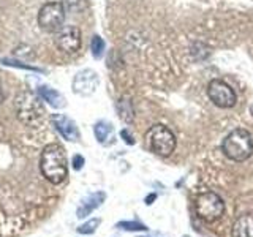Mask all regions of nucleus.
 <instances>
[{
  "label": "nucleus",
  "instance_id": "nucleus-9",
  "mask_svg": "<svg viewBox=\"0 0 253 237\" xmlns=\"http://www.w3.org/2000/svg\"><path fill=\"white\" fill-rule=\"evenodd\" d=\"M100 79L93 70H83L73 79V92L83 97H89L98 89Z\"/></svg>",
  "mask_w": 253,
  "mask_h": 237
},
{
  "label": "nucleus",
  "instance_id": "nucleus-17",
  "mask_svg": "<svg viewBox=\"0 0 253 237\" xmlns=\"http://www.w3.org/2000/svg\"><path fill=\"white\" fill-rule=\"evenodd\" d=\"M100 226V218H92L89 221H85L84 225H81L78 228L79 234H92L97 231V228Z\"/></svg>",
  "mask_w": 253,
  "mask_h": 237
},
{
  "label": "nucleus",
  "instance_id": "nucleus-13",
  "mask_svg": "<svg viewBox=\"0 0 253 237\" xmlns=\"http://www.w3.org/2000/svg\"><path fill=\"white\" fill-rule=\"evenodd\" d=\"M234 237H253V213L242 215L236 220L233 226Z\"/></svg>",
  "mask_w": 253,
  "mask_h": 237
},
{
  "label": "nucleus",
  "instance_id": "nucleus-4",
  "mask_svg": "<svg viewBox=\"0 0 253 237\" xmlns=\"http://www.w3.org/2000/svg\"><path fill=\"white\" fill-rule=\"evenodd\" d=\"M195 212L206 223H213V221H217L223 215L225 202L217 193L206 192L195 199Z\"/></svg>",
  "mask_w": 253,
  "mask_h": 237
},
{
  "label": "nucleus",
  "instance_id": "nucleus-19",
  "mask_svg": "<svg viewBox=\"0 0 253 237\" xmlns=\"http://www.w3.org/2000/svg\"><path fill=\"white\" fill-rule=\"evenodd\" d=\"M83 166H84V157L75 155V158H73V168L76 171H79V169H83Z\"/></svg>",
  "mask_w": 253,
  "mask_h": 237
},
{
  "label": "nucleus",
  "instance_id": "nucleus-14",
  "mask_svg": "<svg viewBox=\"0 0 253 237\" xmlns=\"http://www.w3.org/2000/svg\"><path fill=\"white\" fill-rule=\"evenodd\" d=\"M38 95L54 108H63V106H65V98H63V95L60 92H57V90L49 89V87H46V85L38 87Z\"/></svg>",
  "mask_w": 253,
  "mask_h": 237
},
{
  "label": "nucleus",
  "instance_id": "nucleus-2",
  "mask_svg": "<svg viewBox=\"0 0 253 237\" xmlns=\"http://www.w3.org/2000/svg\"><path fill=\"white\" fill-rule=\"evenodd\" d=\"M223 152L234 161H244L253 154L252 134L244 128H236L228 134L223 141Z\"/></svg>",
  "mask_w": 253,
  "mask_h": 237
},
{
  "label": "nucleus",
  "instance_id": "nucleus-1",
  "mask_svg": "<svg viewBox=\"0 0 253 237\" xmlns=\"http://www.w3.org/2000/svg\"><path fill=\"white\" fill-rule=\"evenodd\" d=\"M40 169L43 177L54 185L62 184L68 176L67 155L60 144H47L40 158Z\"/></svg>",
  "mask_w": 253,
  "mask_h": 237
},
{
  "label": "nucleus",
  "instance_id": "nucleus-8",
  "mask_svg": "<svg viewBox=\"0 0 253 237\" xmlns=\"http://www.w3.org/2000/svg\"><path fill=\"white\" fill-rule=\"evenodd\" d=\"M55 44L63 52L75 54L81 47V32L75 26L62 29L57 34V37H55Z\"/></svg>",
  "mask_w": 253,
  "mask_h": 237
},
{
  "label": "nucleus",
  "instance_id": "nucleus-12",
  "mask_svg": "<svg viewBox=\"0 0 253 237\" xmlns=\"http://www.w3.org/2000/svg\"><path fill=\"white\" fill-rule=\"evenodd\" d=\"M93 133H95V138H97V141L103 146H111L114 142V139H116L113 125H111L109 122H105V120H100V122L95 123Z\"/></svg>",
  "mask_w": 253,
  "mask_h": 237
},
{
  "label": "nucleus",
  "instance_id": "nucleus-15",
  "mask_svg": "<svg viewBox=\"0 0 253 237\" xmlns=\"http://www.w3.org/2000/svg\"><path fill=\"white\" fill-rule=\"evenodd\" d=\"M117 228L124 229V231H147V226L139 221H121L117 223Z\"/></svg>",
  "mask_w": 253,
  "mask_h": 237
},
{
  "label": "nucleus",
  "instance_id": "nucleus-22",
  "mask_svg": "<svg viewBox=\"0 0 253 237\" xmlns=\"http://www.w3.org/2000/svg\"><path fill=\"white\" fill-rule=\"evenodd\" d=\"M3 101V93H2V89H0V103Z\"/></svg>",
  "mask_w": 253,
  "mask_h": 237
},
{
  "label": "nucleus",
  "instance_id": "nucleus-10",
  "mask_svg": "<svg viewBox=\"0 0 253 237\" xmlns=\"http://www.w3.org/2000/svg\"><path fill=\"white\" fill-rule=\"evenodd\" d=\"M51 118H52V123L55 126V130H57L67 141H71V142L79 141L81 133H79L78 125L71 120L70 117H67L65 114H54Z\"/></svg>",
  "mask_w": 253,
  "mask_h": 237
},
{
  "label": "nucleus",
  "instance_id": "nucleus-11",
  "mask_svg": "<svg viewBox=\"0 0 253 237\" xmlns=\"http://www.w3.org/2000/svg\"><path fill=\"white\" fill-rule=\"evenodd\" d=\"M105 199H106V195L103 192H95V193L87 195L85 198H83L81 202H79V207L76 210V217L85 218L87 215H90L95 209H98L100 205L105 202Z\"/></svg>",
  "mask_w": 253,
  "mask_h": 237
},
{
  "label": "nucleus",
  "instance_id": "nucleus-16",
  "mask_svg": "<svg viewBox=\"0 0 253 237\" xmlns=\"http://www.w3.org/2000/svg\"><path fill=\"white\" fill-rule=\"evenodd\" d=\"M90 49H92V54L93 57L100 59L103 52H105V41H103V38H100L98 35L92 38V43H90Z\"/></svg>",
  "mask_w": 253,
  "mask_h": 237
},
{
  "label": "nucleus",
  "instance_id": "nucleus-5",
  "mask_svg": "<svg viewBox=\"0 0 253 237\" xmlns=\"http://www.w3.org/2000/svg\"><path fill=\"white\" fill-rule=\"evenodd\" d=\"M150 149L160 157H169L176 149V136L165 125H154L149 130Z\"/></svg>",
  "mask_w": 253,
  "mask_h": 237
},
{
  "label": "nucleus",
  "instance_id": "nucleus-3",
  "mask_svg": "<svg viewBox=\"0 0 253 237\" xmlns=\"http://www.w3.org/2000/svg\"><path fill=\"white\" fill-rule=\"evenodd\" d=\"M14 108L19 120L29 126H37L38 123H42L44 117V109L42 106V101L32 92L19 93L18 98H16Z\"/></svg>",
  "mask_w": 253,
  "mask_h": 237
},
{
  "label": "nucleus",
  "instance_id": "nucleus-20",
  "mask_svg": "<svg viewBox=\"0 0 253 237\" xmlns=\"http://www.w3.org/2000/svg\"><path fill=\"white\" fill-rule=\"evenodd\" d=\"M121 136L124 138V141L126 142V144H134V139L131 138V134H128V131H126V130H124L121 133Z\"/></svg>",
  "mask_w": 253,
  "mask_h": 237
},
{
  "label": "nucleus",
  "instance_id": "nucleus-21",
  "mask_svg": "<svg viewBox=\"0 0 253 237\" xmlns=\"http://www.w3.org/2000/svg\"><path fill=\"white\" fill-rule=\"evenodd\" d=\"M155 198H157V195H150V196L147 198V199H146V204H152V202H150V201H152V199H155Z\"/></svg>",
  "mask_w": 253,
  "mask_h": 237
},
{
  "label": "nucleus",
  "instance_id": "nucleus-24",
  "mask_svg": "<svg viewBox=\"0 0 253 237\" xmlns=\"http://www.w3.org/2000/svg\"><path fill=\"white\" fill-rule=\"evenodd\" d=\"M184 237H190V236H184Z\"/></svg>",
  "mask_w": 253,
  "mask_h": 237
},
{
  "label": "nucleus",
  "instance_id": "nucleus-23",
  "mask_svg": "<svg viewBox=\"0 0 253 237\" xmlns=\"http://www.w3.org/2000/svg\"><path fill=\"white\" fill-rule=\"evenodd\" d=\"M252 114H253V105H252Z\"/></svg>",
  "mask_w": 253,
  "mask_h": 237
},
{
  "label": "nucleus",
  "instance_id": "nucleus-7",
  "mask_svg": "<svg viewBox=\"0 0 253 237\" xmlns=\"http://www.w3.org/2000/svg\"><path fill=\"white\" fill-rule=\"evenodd\" d=\"M208 95L211 101L218 108H233L236 105V93L233 90V87L226 84L225 81L220 79H213L208 85Z\"/></svg>",
  "mask_w": 253,
  "mask_h": 237
},
{
  "label": "nucleus",
  "instance_id": "nucleus-6",
  "mask_svg": "<svg viewBox=\"0 0 253 237\" xmlns=\"http://www.w3.org/2000/svg\"><path fill=\"white\" fill-rule=\"evenodd\" d=\"M65 21V6L60 2H49L38 13V26L44 32H57Z\"/></svg>",
  "mask_w": 253,
  "mask_h": 237
},
{
  "label": "nucleus",
  "instance_id": "nucleus-18",
  "mask_svg": "<svg viewBox=\"0 0 253 237\" xmlns=\"http://www.w3.org/2000/svg\"><path fill=\"white\" fill-rule=\"evenodd\" d=\"M65 2H67V5H68L70 10H76V11L83 10V6L79 5V3H81V0H65ZM83 3H85V5H87L85 0H83Z\"/></svg>",
  "mask_w": 253,
  "mask_h": 237
}]
</instances>
